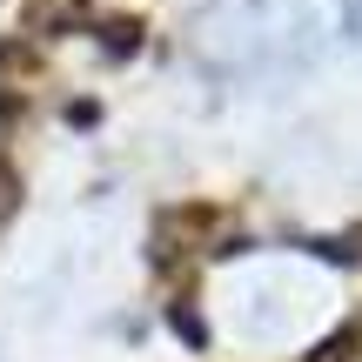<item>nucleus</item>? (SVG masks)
<instances>
[{
  "instance_id": "obj_1",
  "label": "nucleus",
  "mask_w": 362,
  "mask_h": 362,
  "mask_svg": "<svg viewBox=\"0 0 362 362\" xmlns=\"http://www.w3.org/2000/svg\"><path fill=\"white\" fill-rule=\"evenodd\" d=\"M349 34H356V40H362V7H356V13H349Z\"/></svg>"
}]
</instances>
